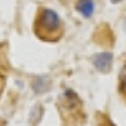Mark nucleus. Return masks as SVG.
<instances>
[{"instance_id": "obj_7", "label": "nucleus", "mask_w": 126, "mask_h": 126, "mask_svg": "<svg viewBox=\"0 0 126 126\" xmlns=\"http://www.w3.org/2000/svg\"><path fill=\"white\" fill-rule=\"evenodd\" d=\"M111 3H114V5H117V3H120V2H123V0H110Z\"/></svg>"}, {"instance_id": "obj_3", "label": "nucleus", "mask_w": 126, "mask_h": 126, "mask_svg": "<svg viewBox=\"0 0 126 126\" xmlns=\"http://www.w3.org/2000/svg\"><path fill=\"white\" fill-rule=\"evenodd\" d=\"M76 11L83 18H91L95 14V3H94V0H77V2H76Z\"/></svg>"}, {"instance_id": "obj_4", "label": "nucleus", "mask_w": 126, "mask_h": 126, "mask_svg": "<svg viewBox=\"0 0 126 126\" xmlns=\"http://www.w3.org/2000/svg\"><path fill=\"white\" fill-rule=\"evenodd\" d=\"M33 91L36 92V94H43V92H46V91H49V88H50V80L46 77V76H39V77H36L34 80H33Z\"/></svg>"}, {"instance_id": "obj_6", "label": "nucleus", "mask_w": 126, "mask_h": 126, "mask_svg": "<svg viewBox=\"0 0 126 126\" xmlns=\"http://www.w3.org/2000/svg\"><path fill=\"white\" fill-rule=\"evenodd\" d=\"M104 126H116V125H114L108 117H105V119H104Z\"/></svg>"}, {"instance_id": "obj_5", "label": "nucleus", "mask_w": 126, "mask_h": 126, "mask_svg": "<svg viewBox=\"0 0 126 126\" xmlns=\"http://www.w3.org/2000/svg\"><path fill=\"white\" fill-rule=\"evenodd\" d=\"M119 94L126 101V64L119 71Z\"/></svg>"}, {"instance_id": "obj_1", "label": "nucleus", "mask_w": 126, "mask_h": 126, "mask_svg": "<svg viewBox=\"0 0 126 126\" xmlns=\"http://www.w3.org/2000/svg\"><path fill=\"white\" fill-rule=\"evenodd\" d=\"M33 31L40 40L53 43L61 39L62 33H64V24H62L61 16L53 9L40 8L34 18Z\"/></svg>"}, {"instance_id": "obj_2", "label": "nucleus", "mask_w": 126, "mask_h": 126, "mask_svg": "<svg viewBox=\"0 0 126 126\" xmlns=\"http://www.w3.org/2000/svg\"><path fill=\"white\" fill-rule=\"evenodd\" d=\"M92 62H94V67L102 73V74H108L113 70V62H114V56L111 52H99L95 53L92 56Z\"/></svg>"}]
</instances>
